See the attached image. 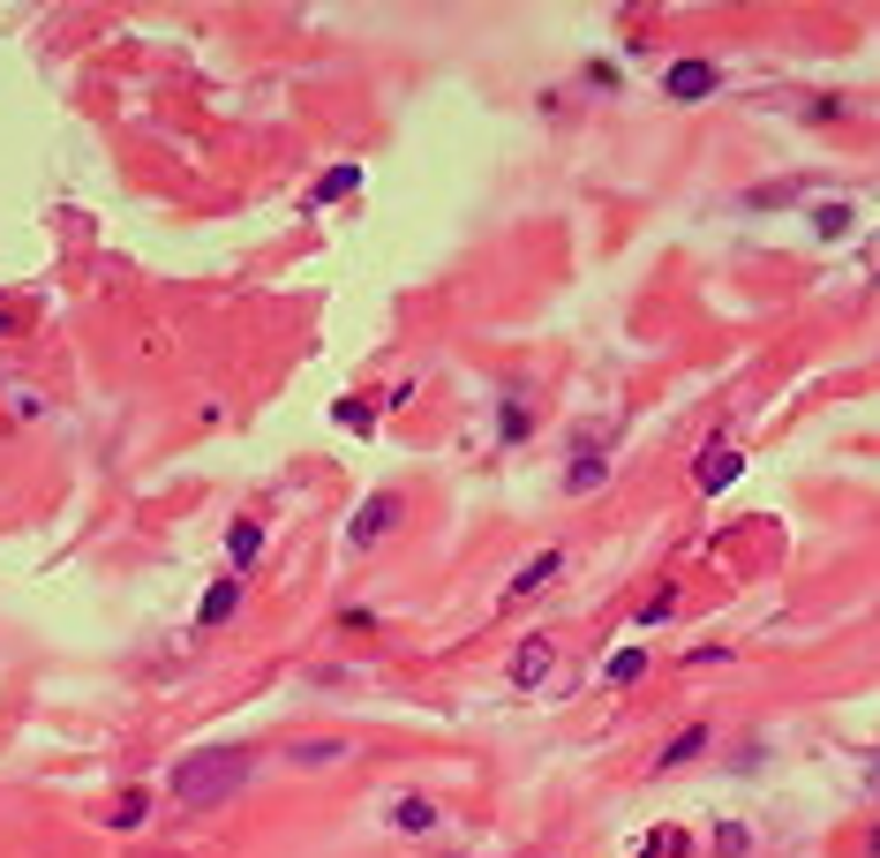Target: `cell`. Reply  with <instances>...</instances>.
<instances>
[{
	"instance_id": "cell-1",
	"label": "cell",
	"mask_w": 880,
	"mask_h": 858,
	"mask_svg": "<svg viewBox=\"0 0 880 858\" xmlns=\"http://www.w3.org/2000/svg\"><path fill=\"white\" fill-rule=\"evenodd\" d=\"M256 775V753L249 746H204V753H189L181 769H173V806H226L234 791H249Z\"/></svg>"
},
{
	"instance_id": "cell-2",
	"label": "cell",
	"mask_w": 880,
	"mask_h": 858,
	"mask_svg": "<svg viewBox=\"0 0 880 858\" xmlns=\"http://www.w3.org/2000/svg\"><path fill=\"white\" fill-rule=\"evenodd\" d=\"M391 527H399V497H391V490H377V497H362V513L346 519V543H354V550H377Z\"/></svg>"
},
{
	"instance_id": "cell-3",
	"label": "cell",
	"mask_w": 880,
	"mask_h": 858,
	"mask_svg": "<svg viewBox=\"0 0 880 858\" xmlns=\"http://www.w3.org/2000/svg\"><path fill=\"white\" fill-rule=\"evenodd\" d=\"M565 572V550H543V558H527L519 572H512V588H504V602H519V596H535V588H549Z\"/></svg>"
},
{
	"instance_id": "cell-4",
	"label": "cell",
	"mask_w": 880,
	"mask_h": 858,
	"mask_svg": "<svg viewBox=\"0 0 880 858\" xmlns=\"http://www.w3.org/2000/svg\"><path fill=\"white\" fill-rule=\"evenodd\" d=\"M549 663H557V647H549L543 633H535V641H519V655H512V686H543Z\"/></svg>"
},
{
	"instance_id": "cell-5",
	"label": "cell",
	"mask_w": 880,
	"mask_h": 858,
	"mask_svg": "<svg viewBox=\"0 0 880 858\" xmlns=\"http://www.w3.org/2000/svg\"><path fill=\"white\" fill-rule=\"evenodd\" d=\"M346 753H354L346 738H301V746H287L293 769H332V761H346Z\"/></svg>"
},
{
	"instance_id": "cell-6",
	"label": "cell",
	"mask_w": 880,
	"mask_h": 858,
	"mask_svg": "<svg viewBox=\"0 0 880 858\" xmlns=\"http://www.w3.org/2000/svg\"><path fill=\"white\" fill-rule=\"evenodd\" d=\"M234 610H242V588H234V580H218V588H211V596L196 602V625H204V633H218V625H226Z\"/></svg>"
},
{
	"instance_id": "cell-7",
	"label": "cell",
	"mask_w": 880,
	"mask_h": 858,
	"mask_svg": "<svg viewBox=\"0 0 880 858\" xmlns=\"http://www.w3.org/2000/svg\"><path fill=\"white\" fill-rule=\"evenodd\" d=\"M738 474H745V452H730V444H722V452H708V468H700V490H708V497H722Z\"/></svg>"
},
{
	"instance_id": "cell-8",
	"label": "cell",
	"mask_w": 880,
	"mask_h": 858,
	"mask_svg": "<svg viewBox=\"0 0 880 858\" xmlns=\"http://www.w3.org/2000/svg\"><path fill=\"white\" fill-rule=\"evenodd\" d=\"M715 90V68L708 61H677L670 68V98H685V106H693V98H708Z\"/></svg>"
},
{
	"instance_id": "cell-9",
	"label": "cell",
	"mask_w": 880,
	"mask_h": 858,
	"mask_svg": "<svg viewBox=\"0 0 880 858\" xmlns=\"http://www.w3.org/2000/svg\"><path fill=\"white\" fill-rule=\"evenodd\" d=\"M256 550H264V527H256V519H234V535H226V558H234V565H256Z\"/></svg>"
},
{
	"instance_id": "cell-10",
	"label": "cell",
	"mask_w": 880,
	"mask_h": 858,
	"mask_svg": "<svg viewBox=\"0 0 880 858\" xmlns=\"http://www.w3.org/2000/svg\"><path fill=\"white\" fill-rule=\"evenodd\" d=\"M391 828H437V806L429 798H391Z\"/></svg>"
},
{
	"instance_id": "cell-11",
	"label": "cell",
	"mask_w": 880,
	"mask_h": 858,
	"mask_svg": "<svg viewBox=\"0 0 880 858\" xmlns=\"http://www.w3.org/2000/svg\"><path fill=\"white\" fill-rule=\"evenodd\" d=\"M700 746H708V730H677L670 746H663V761H655V769H685V761H693Z\"/></svg>"
},
{
	"instance_id": "cell-12",
	"label": "cell",
	"mask_w": 880,
	"mask_h": 858,
	"mask_svg": "<svg viewBox=\"0 0 880 858\" xmlns=\"http://www.w3.org/2000/svg\"><path fill=\"white\" fill-rule=\"evenodd\" d=\"M632 678H647V655H640V647H618V655H610V686H632Z\"/></svg>"
},
{
	"instance_id": "cell-13",
	"label": "cell",
	"mask_w": 880,
	"mask_h": 858,
	"mask_svg": "<svg viewBox=\"0 0 880 858\" xmlns=\"http://www.w3.org/2000/svg\"><path fill=\"white\" fill-rule=\"evenodd\" d=\"M143 814H151V798H143V791H121V798H114V814H106V821H114V828H136V821H143Z\"/></svg>"
},
{
	"instance_id": "cell-14",
	"label": "cell",
	"mask_w": 880,
	"mask_h": 858,
	"mask_svg": "<svg viewBox=\"0 0 880 858\" xmlns=\"http://www.w3.org/2000/svg\"><path fill=\"white\" fill-rule=\"evenodd\" d=\"M685 851V828H655L647 844H640V858H677Z\"/></svg>"
},
{
	"instance_id": "cell-15",
	"label": "cell",
	"mask_w": 880,
	"mask_h": 858,
	"mask_svg": "<svg viewBox=\"0 0 880 858\" xmlns=\"http://www.w3.org/2000/svg\"><path fill=\"white\" fill-rule=\"evenodd\" d=\"M677 610V588H655V596H647V610H640V618H632V625H663V618H670Z\"/></svg>"
},
{
	"instance_id": "cell-16",
	"label": "cell",
	"mask_w": 880,
	"mask_h": 858,
	"mask_svg": "<svg viewBox=\"0 0 880 858\" xmlns=\"http://www.w3.org/2000/svg\"><path fill=\"white\" fill-rule=\"evenodd\" d=\"M715 851H722V858H745V851H753V836L730 821V828H715Z\"/></svg>"
},
{
	"instance_id": "cell-17",
	"label": "cell",
	"mask_w": 880,
	"mask_h": 858,
	"mask_svg": "<svg viewBox=\"0 0 880 858\" xmlns=\"http://www.w3.org/2000/svg\"><path fill=\"white\" fill-rule=\"evenodd\" d=\"M354 181H362V173H354V167L324 173V189H316V204H339V196H346V189H354Z\"/></svg>"
},
{
	"instance_id": "cell-18",
	"label": "cell",
	"mask_w": 880,
	"mask_h": 858,
	"mask_svg": "<svg viewBox=\"0 0 880 858\" xmlns=\"http://www.w3.org/2000/svg\"><path fill=\"white\" fill-rule=\"evenodd\" d=\"M594 482H602V460H572L565 468V490H594Z\"/></svg>"
},
{
	"instance_id": "cell-19",
	"label": "cell",
	"mask_w": 880,
	"mask_h": 858,
	"mask_svg": "<svg viewBox=\"0 0 880 858\" xmlns=\"http://www.w3.org/2000/svg\"><path fill=\"white\" fill-rule=\"evenodd\" d=\"M527 422H535V415H527V407H504V415H497V429H504V437H512V444H519V437H527Z\"/></svg>"
},
{
	"instance_id": "cell-20",
	"label": "cell",
	"mask_w": 880,
	"mask_h": 858,
	"mask_svg": "<svg viewBox=\"0 0 880 858\" xmlns=\"http://www.w3.org/2000/svg\"><path fill=\"white\" fill-rule=\"evenodd\" d=\"M813 226H820V234H850V212H843V204H828V212H813Z\"/></svg>"
},
{
	"instance_id": "cell-21",
	"label": "cell",
	"mask_w": 880,
	"mask_h": 858,
	"mask_svg": "<svg viewBox=\"0 0 880 858\" xmlns=\"http://www.w3.org/2000/svg\"><path fill=\"white\" fill-rule=\"evenodd\" d=\"M8 332H15V317H8V309H0V340H8Z\"/></svg>"
}]
</instances>
